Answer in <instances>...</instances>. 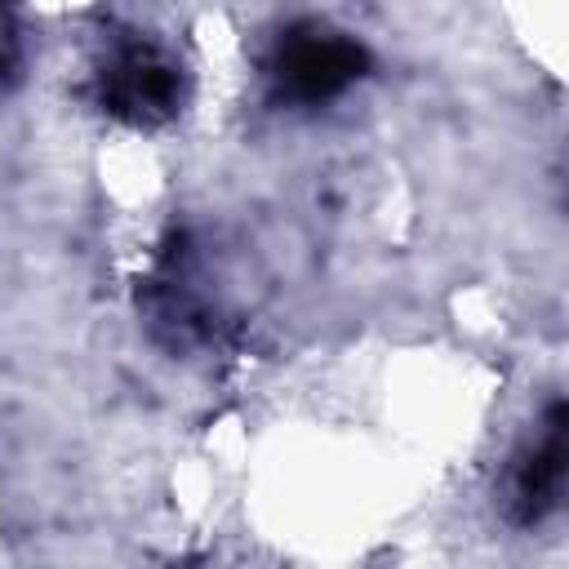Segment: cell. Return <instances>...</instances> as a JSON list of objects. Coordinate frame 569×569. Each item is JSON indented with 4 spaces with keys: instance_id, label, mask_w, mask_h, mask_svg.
<instances>
[{
    "instance_id": "cell-2",
    "label": "cell",
    "mask_w": 569,
    "mask_h": 569,
    "mask_svg": "<svg viewBox=\"0 0 569 569\" xmlns=\"http://www.w3.org/2000/svg\"><path fill=\"white\" fill-rule=\"evenodd\" d=\"M93 102L129 129H160L187 107V71L160 40L120 36L93 67Z\"/></svg>"
},
{
    "instance_id": "cell-3",
    "label": "cell",
    "mask_w": 569,
    "mask_h": 569,
    "mask_svg": "<svg viewBox=\"0 0 569 569\" xmlns=\"http://www.w3.org/2000/svg\"><path fill=\"white\" fill-rule=\"evenodd\" d=\"M565 467H569V413L565 400H551L533 440H525L507 471V520L520 529L542 525L560 511L565 498Z\"/></svg>"
},
{
    "instance_id": "cell-4",
    "label": "cell",
    "mask_w": 569,
    "mask_h": 569,
    "mask_svg": "<svg viewBox=\"0 0 569 569\" xmlns=\"http://www.w3.org/2000/svg\"><path fill=\"white\" fill-rule=\"evenodd\" d=\"M22 76V36H18V22L9 9H0V89L18 84Z\"/></svg>"
},
{
    "instance_id": "cell-1",
    "label": "cell",
    "mask_w": 569,
    "mask_h": 569,
    "mask_svg": "<svg viewBox=\"0 0 569 569\" xmlns=\"http://www.w3.org/2000/svg\"><path fill=\"white\" fill-rule=\"evenodd\" d=\"M369 49L320 18H298L289 27L276 31L267 58H262V76L271 84L276 102L289 107H325L333 98H342L356 80L369 76Z\"/></svg>"
}]
</instances>
